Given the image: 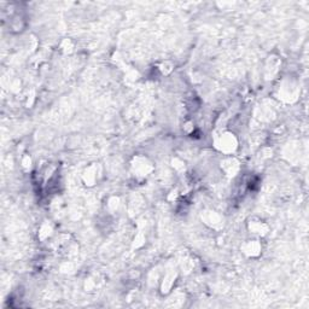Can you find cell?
I'll return each instance as SVG.
<instances>
[{"label": "cell", "instance_id": "cell-11", "mask_svg": "<svg viewBox=\"0 0 309 309\" xmlns=\"http://www.w3.org/2000/svg\"><path fill=\"white\" fill-rule=\"evenodd\" d=\"M108 211L110 213H116V211H119V207H120V199L118 197H112L109 200H108Z\"/></svg>", "mask_w": 309, "mask_h": 309}, {"label": "cell", "instance_id": "cell-10", "mask_svg": "<svg viewBox=\"0 0 309 309\" xmlns=\"http://www.w3.org/2000/svg\"><path fill=\"white\" fill-rule=\"evenodd\" d=\"M98 287H99V277H97V275L89 278L88 280L86 279V285H85L86 291H94L97 290Z\"/></svg>", "mask_w": 309, "mask_h": 309}, {"label": "cell", "instance_id": "cell-3", "mask_svg": "<svg viewBox=\"0 0 309 309\" xmlns=\"http://www.w3.org/2000/svg\"><path fill=\"white\" fill-rule=\"evenodd\" d=\"M247 229L251 237H255V238H260V239L265 238L266 236H268L269 231H271L269 225L260 217L249 218L247 221Z\"/></svg>", "mask_w": 309, "mask_h": 309}, {"label": "cell", "instance_id": "cell-6", "mask_svg": "<svg viewBox=\"0 0 309 309\" xmlns=\"http://www.w3.org/2000/svg\"><path fill=\"white\" fill-rule=\"evenodd\" d=\"M239 169H241V163L237 160L236 157H233L232 155L226 156L223 161H221V170L225 173V175L233 178L238 174Z\"/></svg>", "mask_w": 309, "mask_h": 309}, {"label": "cell", "instance_id": "cell-12", "mask_svg": "<svg viewBox=\"0 0 309 309\" xmlns=\"http://www.w3.org/2000/svg\"><path fill=\"white\" fill-rule=\"evenodd\" d=\"M31 163H32L31 157H29V156H23V158H22V167L31 168Z\"/></svg>", "mask_w": 309, "mask_h": 309}, {"label": "cell", "instance_id": "cell-4", "mask_svg": "<svg viewBox=\"0 0 309 309\" xmlns=\"http://www.w3.org/2000/svg\"><path fill=\"white\" fill-rule=\"evenodd\" d=\"M241 251L248 259H257L262 254V243L260 238L251 237L241 245Z\"/></svg>", "mask_w": 309, "mask_h": 309}, {"label": "cell", "instance_id": "cell-1", "mask_svg": "<svg viewBox=\"0 0 309 309\" xmlns=\"http://www.w3.org/2000/svg\"><path fill=\"white\" fill-rule=\"evenodd\" d=\"M131 173L137 180H144L148 176L151 175V173L154 172L155 167L154 163L150 161L149 157L144 155H137L132 158L131 163Z\"/></svg>", "mask_w": 309, "mask_h": 309}, {"label": "cell", "instance_id": "cell-13", "mask_svg": "<svg viewBox=\"0 0 309 309\" xmlns=\"http://www.w3.org/2000/svg\"><path fill=\"white\" fill-rule=\"evenodd\" d=\"M274 62H275L274 59L271 58V65H272V67H273V64H274ZM269 69H271V76H274L275 73H274V70H273V68H266V71L269 70Z\"/></svg>", "mask_w": 309, "mask_h": 309}, {"label": "cell", "instance_id": "cell-9", "mask_svg": "<svg viewBox=\"0 0 309 309\" xmlns=\"http://www.w3.org/2000/svg\"><path fill=\"white\" fill-rule=\"evenodd\" d=\"M52 232H53V229H52V226H51V224L47 223V221H45V223L41 225L40 231H39V237H40V239L45 241V239L49 238Z\"/></svg>", "mask_w": 309, "mask_h": 309}, {"label": "cell", "instance_id": "cell-7", "mask_svg": "<svg viewBox=\"0 0 309 309\" xmlns=\"http://www.w3.org/2000/svg\"><path fill=\"white\" fill-rule=\"evenodd\" d=\"M203 223L213 230H220L224 226V219L220 214L214 211H205L202 214Z\"/></svg>", "mask_w": 309, "mask_h": 309}, {"label": "cell", "instance_id": "cell-8", "mask_svg": "<svg viewBox=\"0 0 309 309\" xmlns=\"http://www.w3.org/2000/svg\"><path fill=\"white\" fill-rule=\"evenodd\" d=\"M175 279H176V273L175 272H169L164 275V278L162 279V284H161V292L163 295H168L173 289L174 284H175Z\"/></svg>", "mask_w": 309, "mask_h": 309}, {"label": "cell", "instance_id": "cell-5", "mask_svg": "<svg viewBox=\"0 0 309 309\" xmlns=\"http://www.w3.org/2000/svg\"><path fill=\"white\" fill-rule=\"evenodd\" d=\"M101 175L103 174H101L100 166L98 163H92L83 170L82 181L86 186H94L98 184Z\"/></svg>", "mask_w": 309, "mask_h": 309}, {"label": "cell", "instance_id": "cell-2", "mask_svg": "<svg viewBox=\"0 0 309 309\" xmlns=\"http://www.w3.org/2000/svg\"><path fill=\"white\" fill-rule=\"evenodd\" d=\"M214 146L221 154L226 156L233 155L238 148V139L232 132L224 131L214 138Z\"/></svg>", "mask_w": 309, "mask_h": 309}]
</instances>
